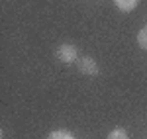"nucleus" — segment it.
Instances as JSON below:
<instances>
[{"mask_svg":"<svg viewBox=\"0 0 147 139\" xmlns=\"http://www.w3.org/2000/svg\"><path fill=\"white\" fill-rule=\"evenodd\" d=\"M57 59L65 65H71V63H77L79 61V49L73 45V43H61L55 51Z\"/></svg>","mask_w":147,"mask_h":139,"instance_id":"f257e3e1","label":"nucleus"},{"mask_svg":"<svg viewBox=\"0 0 147 139\" xmlns=\"http://www.w3.org/2000/svg\"><path fill=\"white\" fill-rule=\"evenodd\" d=\"M77 67H79L80 75H86V77H96V75L100 73L98 63L92 57H88V55H82V57L77 61Z\"/></svg>","mask_w":147,"mask_h":139,"instance_id":"f03ea898","label":"nucleus"},{"mask_svg":"<svg viewBox=\"0 0 147 139\" xmlns=\"http://www.w3.org/2000/svg\"><path fill=\"white\" fill-rule=\"evenodd\" d=\"M139 4V0H114V6L120 12H134Z\"/></svg>","mask_w":147,"mask_h":139,"instance_id":"7ed1b4c3","label":"nucleus"},{"mask_svg":"<svg viewBox=\"0 0 147 139\" xmlns=\"http://www.w3.org/2000/svg\"><path fill=\"white\" fill-rule=\"evenodd\" d=\"M136 41H137V47H139V49L147 51V26H143V28H141V30L137 32Z\"/></svg>","mask_w":147,"mask_h":139,"instance_id":"20e7f679","label":"nucleus"},{"mask_svg":"<svg viewBox=\"0 0 147 139\" xmlns=\"http://www.w3.org/2000/svg\"><path fill=\"white\" fill-rule=\"evenodd\" d=\"M106 139H129V135H127V131H125L124 128H114L108 135H106Z\"/></svg>","mask_w":147,"mask_h":139,"instance_id":"39448f33","label":"nucleus"},{"mask_svg":"<svg viewBox=\"0 0 147 139\" xmlns=\"http://www.w3.org/2000/svg\"><path fill=\"white\" fill-rule=\"evenodd\" d=\"M47 139H75V135L69 133L67 129H55V131L49 133V137H47Z\"/></svg>","mask_w":147,"mask_h":139,"instance_id":"423d86ee","label":"nucleus"}]
</instances>
